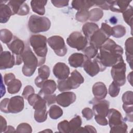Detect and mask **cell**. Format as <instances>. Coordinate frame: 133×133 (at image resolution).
<instances>
[{"label": "cell", "instance_id": "5bb4252c", "mask_svg": "<svg viewBox=\"0 0 133 133\" xmlns=\"http://www.w3.org/2000/svg\"><path fill=\"white\" fill-rule=\"evenodd\" d=\"M109 36L101 29L97 30L90 37L89 42L90 45L99 49V47L109 38Z\"/></svg>", "mask_w": 133, "mask_h": 133}, {"label": "cell", "instance_id": "30bf717a", "mask_svg": "<svg viewBox=\"0 0 133 133\" xmlns=\"http://www.w3.org/2000/svg\"><path fill=\"white\" fill-rule=\"evenodd\" d=\"M47 43L57 56L63 57L66 54L67 48L64 40L61 36H52L47 39Z\"/></svg>", "mask_w": 133, "mask_h": 133}, {"label": "cell", "instance_id": "8d00e7d4", "mask_svg": "<svg viewBox=\"0 0 133 133\" xmlns=\"http://www.w3.org/2000/svg\"><path fill=\"white\" fill-rule=\"evenodd\" d=\"M84 55L88 59H94L98 54V49L94 47V46L90 45L86 47L83 50Z\"/></svg>", "mask_w": 133, "mask_h": 133}, {"label": "cell", "instance_id": "6da1fadb", "mask_svg": "<svg viewBox=\"0 0 133 133\" xmlns=\"http://www.w3.org/2000/svg\"><path fill=\"white\" fill-rule=\"evenodd\" d=\"M100 52L96 57L105 68L112 66L123 61V49L115 42L109 38L99 48Z\"/></svg>", "mask_w": 133, "mask_h": 133}, {"label": "cell", "instance_id": "d590c367", "mask_svg": "<svg viewBox=\"0 0 133 133\" xmlns=\"http://www.w3.org/2000/svg\"><path fill=\"white\" fill-rule=\"evenodd\" d=\"M13 37L14 36L10 31L6 29L1 30L0 39L3 43L8 44L12 41Z\"/></svg>", "mask_w": 133, "mask_h": 133}, {"label": "cell", "instance_id": "f35d334b", "mask_svg": "<svg viewBox=\"0 0 133 133\" xmlns=\"http://www.w3.org/2000/svg\"><path fill=\"white\" fill-rule=\"evenodd\" d=\"M120 91L119 86L114 81L112 82L109 87L108 92L112 97H115L118 96Z\"/></svg>", "mask_w": 133, "mask_h": 133}, {"label": "cell", "instance_id": "7c38bea8", "mask_svg": "<svg viewBox=\"0 0 133 133\" xmlns=\"http://www.w3.org/2000/svg\"><path fill=\"white\" fill-rule=\"evenodd\" d=\"M90 102L92 104V111L94 114L104 117L107 116L110 102L106 100H98L95 98Z\"/></svg>", "mask_w": 133, "mask_h": 133}, {"label": "cell", "instance_id": "11a10c76", "mask_svg": "<svg viewBox=\"0 0 133 133\" xmlns=\"http://www.w3.org/2000/svg\"><path fill=\"white\" fill-rule=\"evenodd\" d=\"M15 75L12 73H9L5 74L4 76V81L6 85H7L9 83H10L11 81L15 79Z\"/></svg>", "mask_w": 133, "mask_h": 133}, {"label": "cell", "instance_id": "7a4b0ae2", "mask_svg": "<svg viewBox=\"0 0 133 133\" xmlns=\"http://www.w3.org/2000/svg\"><path fill=\"white\" fill-rule=\"evenodd\" d=\"M47 42L46 37L42 35H33L30 38L29 43L38 58V66L45 63L47 53Z\"/></svg>", "mask_w": 133, "mask_h": 133}, {"label": "cell", "instance_id": "83f0119b", "mask_svg": "<svg viewBox=\"0 0 133 133\" xmlns=\"http://www.w3.org/2000/svg\"><path fill=\"white\" fill-rule=\"evenodd\" d=\"M99 29L97 24L92 22H87L83 25L82 31L85 36L89 40L91 35Z\"/></svg>", "mask_w": 133, "mask_h": 133}, {"label": "cell", "instance_id": "ba28073f", "mask_svg": "<svg viewBox=\"0 0 133 133\" xmlns=\"http://www.w3.org/2000/svg\"><path fill=\"white\" fill-rule=\"evenodd\" d=\"M126 64L124 61H121L112 66L111 74L113 81L119 86H123L126 83Z\"/></svg>", "mask_w": 133, "mask_h": 133}, {"label": "cell", "instance_id": "d6a6232c", "mask_svg": "<svg viewBox=\"0 0 133 133\" xmlns=\"http://www.w3.org/2000/svg\"><path fill=\"white\" fill-rule=\"evenodd\" d=\"M123 17L125 22L129 25L132 30V17H133V10L131 6L129 5L127 9L123 12Z\"/></svg>", "mask_w": 133, "mask_h": 133}, {"label": "cell", "instance_id": "91938a15", "mask_svg": "<svg viewBox=\"0 0 133 133\" xmlns=\"http://www.w3.org/2000/svg\"><path fill=\"white\" fill-rule=\"evenodd\" d=\"M43 131H51V132H52V131L50 130H49V129H47V130H43Z\"/></svg>", "mask_w": 133, "mask_h": 133}, {"label": "cell", "instance_id": "f546056e", "mask_svg": "<svg viewBox=\"0 0 133 133\" xmlns=\"http://www.w3.org/2000/svg\"><path fill=\"white\" fill-rule=\"evenodd\" d=\"M82 123V119L79 115H76L69 122L70 132H76L81 127Z\"/></svg>", "mask_w": 133, "mask_h": 133}, {"label": "cell", "instance_id": "680465c9", "mask_svg": "<svg viewBox=\"0 0 133 133\" xmlns=\"http://www.w3.org/2000/svg\"><path fill=\"white\" fill-rule=\"evenodd\" d=\"M132 72H131L129 74H128V75L127 76L128 81V82H129V83L131 84V85H132Z\"/></svg>", "mask_w": 133, "mask_h": 133}, {"label": "cell", "instance_id": "bcb514c9", "mask_svg": "<svg viewBox=\"0 0 133 133\" xmlns=\"http://www.w3.org/2000/svg\"><path fill=\"white\" fill-rule=\"evenodd\" d=\"M34 94V89L31 85H27L23 89L22 96L25 99H28V97L32 94Z\"/></svg>", "mask_w": 133, "mask_h": 133}, {"label": "cell", "instance_id": "db71d44e", "mask_svg": "<svg viewBox=\"0 0 133 133\" xmlns=\"http://www.w3.org/2000/svg\"><path fill=\"white\" fill-rule=\"evenodd\" d=\"M101 29H102L108 36H110L112 33V27L106 23H102Z\"/></svg>", "mask_w": 133, "mask_h": 133}, {"label": "cell", "instance_id": "ee69618b", "mask_svg": "<svg viewBox=\"0 0 133 133\" xmlns=\"http://www.w3.org/2000/svg\"><path fill=\"white\" fill-rule=\"evenodd\" d=\"M59 132H63V133H69V122L66 120H64L61 122H60L57 126Z\"/></svg>", "mask_w": 133, "mask_h": 133}, {"label": "cell", "instance_id": "9f6ffc18", "mask_svg": "<svg viewBox=\"0 0 133 133\" xmlns=\"http://www.w3.org/2000/svg\"><path fill=\"white\" fill-rule=\"evenodd\" d=\"M1 132H5L7 129V122L5 118L1 116Z\"/></svg>", "mask_w": 133, "mask_h": 133}, {"label": "cell", "instance_id": "7bdbcfd3", "mask_svg": "<svg viewBox=\"0 0 133 133\" xmlns=\"http://www.w3.org/2000/svg\"><path fill=\"white\" fill-rule=\"evenodd\" d=\"M39 95L43 98L44 99L48 106H50V105L55 103L56 102V94H38Z\"/></svg>", "mask_w": 133, "mask_h": 133}, {"label": "cell", "instance_id": "7dc6e473", "mask_svg": "<svg viewBox=\"0 0 133 133\" xmlns=\"http://www.w3.org/2000/svg\"><path fill=\"white\" fill-rule=\"evenodd\" d=\"M30 12V8L29 6L27 5L26 3H25V2H23L17 14L18 15L20 16H24L28 15Z\"/></svg>", "mask_w": 133, "mask_h": 133}, {"label": "cell", "instance_id": "cb8c5ba5", "mask_svg": "<svg viewBox=\"0 0 133 133\" xmlns=\"http://www.w3.org/2000/svg\"><path fill=\"white\" fill-rule=\"evenodd\" d=\"M38 94H53L57 88L56 82L52 79H46L43 84Z\"/></svg>", "mask_w": 133, "mask_h": 133}, {"label": "cell", "instance_id": "f6af8a7d", "mask_svg": "<svg viewBox=\"0 0 133 133\" xmlns=\"http://www.w3.org/2000/svg\"><path fill=\"white\" fill-rule=\"evenodd\" d=\"M94 2L95 5L104 10H109L111 4V1H96Z\"/></svg>", "mask_w": 133, "mask_h": 133}, {"label": "cell", "instance_id": "e575fe53", "mask_svg": "<svg viewBox=\"0 0 133 133\" xmlns=\"http://www.w3.org/2000/svg\"><path fill=\"white\" fill-rule=\"evenodd\" d=\"M34 117L35 121L38 123H43L45 122L47 118V109L35 110Z\"/></svg>", "mask_w": 133, "mask_h": 133}, {"label": "cell", "instance_id": "5b68a950", "mask_svg": "<svg viewBox=\"0 0 133 133\" xmlns=\"http://www.w3.org/2000/svg\"><path fill=\"white\" fill-rule=\"evenodd\" d=\"M84 82V77L76 70H74L67 78L58 80L57 87L60 91H65L78 88Z\"/></svg>", "mask_w": 133, "mask_h": 133}, {"label": "cell", "instance_id": "f5cc1de1", "mask_svg": "<svg viewBox=\"0 0 133 133\" xmlns=\"http://www.w3.org/2000/svg\"><path fill=\"white\" fill-rule=\"evenodd\" d=\"M9 99L8 98H4L3 99L0 103V110L2 112H4L5 113H8L7 112V107Z\"/></svg>", "mask_w": 133, "mask_h": 133}, {"label": "cell", "instance_id": "f907efd6", "mask_svg": "<svg viewBox=\"0 0 133 133\" xmlns=\"http://www.w3.org/2000/svg\"><path fill=\"white\" fill-rule=\"evenodd\" d=\"M53 5L56 7L61 8L67 6L69 5V1L66 0H60V1H51Z\"/></svg>", "mask_w": 133, "mask_h": 133}, {"label": "cell", "instance_id": "9a60e30c", "mask_svg": "<svg viewBox=\"0 0 133 133\" xmlns=\"http://www.w3.org/2000/svg\"><path fill=\"white\" fill-rule=\"evenodd\" d=\"M16 63L15 56L10 51H1L0 55V69L5 70L14 66Z\"/></svg>", "mask_w": 133, "mask_h": 133}, {"label": "cell", "instance_id": "44dd1931", "mask_svg": "<svg viewBox=\"0 0 133 133\" xmlns=\"http://www.w3.org/2000/svg\"><path fill=\"white\" fill-rule=\"evenodd\" d=\"M87 59V57L81 53H74L69 58V64L73 68L83 67V65Z\"/></svg>", "mask_w": 133, "mask_h": 133}, {"label": "cell", "instance_id": "603a6c76", "mask_svg": "<svg viewBox=\"0 0 133 133\" xmlns=\"http://www.w3.org/2000/svg\"><path fill=\"white\" fill-rule=\"evenodd\" d=\"M72 7L78 10H88V9L92 7L95 4L92 1L87 0H74L71 3Z\"/></svg>", "mask_w": 133, "mask_h": 133}, {"label": "cell", "instance_id": "ac0fdd59", "mask_svg": "<svg viewBox=\"0 0 133 133\" xmlns=\"http://www.w3.org/2000/svg\"><path fill=\"white\" fill-rule=\"evenodd\" d=\"M27 100L29 104L32 106L35 110L46 109V101L38 94H32Z\"/></svg>", "mask_w": 133, "mask_h": 133}, {"label": "cell", "instance_id": "74e56055", "mask_svg": "<svg viewBox=\"0 0 133 133\" xmlns=\"http://www.w3.org/2000/svg\"><path fill=\"white\" fill-rule=\"evenodd\" d=\"M89 18V12L88 10L78 11L75 15V19L79 22H84Z\"/></svg>", "mask_w": 133, "mask_h": 133}, {"label": "cell", "instance_id": "1f68e13d", "mask_svg": "<svg viewBox=\"0 0 133 133\" xmlns=\"http://www.w3.org/2000/svg\"><path fill=\"white\" fill-rule=\"evenodd\" d=\"M48 113L50 117L54 119L60 118L63 114L62 109L57 105H52L49 108Z\"/></svg>", "mask_w": 133, "mask_h": 133}, {"label": "cell", "instance_id": "816d5d0a", "mask_svg": "<svg viewBox=\"0 0 133 133\" xmlns=\"http://www.w3.org/2000/svg\"><path fill=\"white\" fill-rule=\"evenodd\" d=\"M95 119L96 122L101 126H106L108 124V122L105 117L100 116V115H95Z\"/></svg>", "mask_w": 133, "mask_h": 133}, {"label": "cell", "instance_id": "3957f363", "mask_svg": "<svg viewBox=\"0 0 133 133\" xmlns=\"http://www.w3.org/2000/svg\"><path fill=\"white\" fill-rule=\"evenodd\" d=\"M22 61L24 64L22 67V73L26 76H31L38 66V60L33 53L28 44L25 45L24 50L22 55Z\"/></svg>", "mask_w": 133, "mask_h": 133}, {"label": "cell", "instance_id": "836d02e7", "mask_svg": "<svg viewBox=\"0 0 133 133\" xmlns=\"http://www.w3.org/2000/svg\"><path fill=\"white\" fill-rule=\"evenodd\" d=\"M126 34V28L125 26L118 24L112 28L111 35L116 38H121Z\"/></svg>", "mask_w": 133, "mask_h": 133}, {"label": "cell", "instance_id": "8fae6325", "mask_svg": "<svg viewBox=\"0 0 133 133\" xmlns=\"http://www.w3.org/2000/svg\"><path fill=\"white\" fill-rule=\"evenodd\" d=\"M83 68L85 71L91 77L96 75L99 72L104 71L106 69L96 58L92 59H87L83 65Z\"/></svg>", "mask_w": 133, "mask_h": 133}, {"label": "cell", "instance_id": "f1b7e54d", "mask_svg": "<svg viewBox=\"0 0 133 133\" xmlns=\"http://www.w3.org/2000/svg\"><path fill=\"white\" fill-rule=\"evenodd\" d=\"M7 90L10 94H15L18 92L22 86V83L18 79H14L8 84Z\"/></svg>", "mask_w": 133, "mask_h": 133}, {"label": "cell", "instance_id": "d6986e66", "mask_svg": "<svg viewBox=\"0 0 133 133\" xmlns=\"http://www.w3.org/2000/svg\"><path fill=\"white\" fill-rule=\"evenodd\" d=\"M38 75L35 79V84L39 88H41L43 83L48 79L50 75L49 68L46 65L41 66L38 69Z\"/></svg>", "mask_w": 133, "mask_h": 133}, {"label": "cell", "instance_id": "9c48e42d", "mask_svg": "<svg viewBox=\"0 0 133 133\" xmlns=\"http://www.w3.org/2000/svg\"><path fill=\"white\" fill-rule=\"evenodd\" d=\"M68 45L77 50H83L88 44L87 38L78 31H75L71 33L66 39Z\"/></svg>", "mask_w": 133, "mask_h": 133}, {"label": "cell", "instance_id": "4dcf8cb0", "mask_svg": "<svg viewBox=\"0 0 133 133\" xmlns=\"http://www.w3.org/2000/svg\"><path fill=\"white\" fill-rule=\"evenodd\" d=\"M89 19L91 21L97 22L101 19L103 16V12L99 8H95L90 10L89 11Z\"/></svg>", "mask_w": 133, "mask_h": 133}, {"label": "cell", "instance_id": "277c9868", "mask_svg": "<svg viewBox=\"0 0 133 133\" xmlns=\"http://www.w3.org/2000/svg\"><path fill=\"white\" fill-rule=\"evenodd\" d=\"M107 117L108 124L111 128L110 133H126L127 125L124 121L121 113L114 109H109Z\"/></svg>", "mask_w": 133, "mask_h": 133}, {"label": "cell", "instance_id": "7402d4cb", "mask_svg": "<svg viewBox=\"0 0 133 133\" xmlns=\"http://www.w3.org/2000/svg\"><path fill=\"white\" fill-rule=\"evenodd\" d=\"M130 2L131 1H111L109 9L113 12L123 13L127 9L128 6H129V4Z\"/></svg>", "mask_w": 133, "mask_h": 133}, {"label": "cell", "instance_id": "d4e9b609", "mask_svg": "<svg viewBox=\"0 0 133 133\" xmlns=\"http://www.w3.org/2000/svg\"><path fill=\"white\" fill-rule=\"evenodd\" d=\"M133 46V39L132 37H130L127 38L125 43V54L126 56V60L130 68L132 69V58H133V52L132 48Z\"/></svg>", "mask_w": 133, "mask_h": 133}, {"label": "cell", "instance_id": "8992f818", "mask_svg": "<svg viewBox=\"0 0 133 133\" xmlns=\"http://www.w3.org/2000/svg\"><path fill=\"white\" fill-rule=\"evenodd\" d=\"M51 22L46 17H40L32 15L28 21V28L33 33L47 31L50 28Z\"/></svg>", "mask_w": 133, "mask_h": 133}, {"label": "cell", "instance_id": "b9f144b4", "mask_svg": "<svg viewBox=\"0 0 133 133\" xmlns=\"http://www.w3.org/2000/svg\"><path fill=\"white\" fill-rule=\"evenodd\" d=\"M16 132L31 133L32 132V129L31 126L29 124L26 123H22L17 126Z\"/></svg>", "mask_w": 133, "mask_h": 133}, {"label": "cell", "instance_id": "4316f807", "mask_svg": "<svg viewBox=\"0 0 133 133\" xmlns=\"http://www.w3.org/2000/svg\"><path fill=\"white\" fill-rule=\"evenodd\" d=\"M13 15L12 11L7 4H0V22L1 23H6L11 16Z\"/></svg>", "mask_w": 133, "mask_h": 133}, {"label": "cell", "instance_id": "6f0895ef", "mask_svg": "<svg viewBox=\"0 0 133 133\" xmlns=\"http://www.w3.org/2000/svg\"><path fill=\"white\" fill-rule=\"evenodd\" d=\"M16 132V130H15L14 127L11 126H7V129L5 132Z\"/></svg>", "mask_w": 133, "mask_h": 133}, {"label": "cell", "instance_id": "c3c4849f", "mask_svg": "<svg viewBox=\"0 0 133 133\" xmlns=\"http://www.w3.org/2000/svg\"><path fill=\"white\" fill-rule=\"evenodd\" d=\"M82 113L84 117L87 121L91 119L94 116V112L92 110L89 108H85L82 111Z\"/></svg>", "mask_w": 133, "mask_h": 133}, {"label": "cell", "instance_id": "2e32d148", "mask_svg": "<svg viewBox=\"0 0 133 133\" xmlns=\"http://www.w3.org/2000/svg\"><path fill=\"white\" fill-rule=\"evenodd\" d=\"M76 95L73 92H62L56 97L57 103L61 107H67L76 100Z\"/></svg>", "mask_w": 133, "mask_h": 133}, {"label": "cell", "instance_id": "484cf974", "mask_svg": "<svg viewBox=\"0 0 133 133\" xmlns=\"http://www.w3.org/2000/svg\"><path fill=\"white\" fill-rule=\"evenodd\" d=\"M47 1L44 0H33L31 2V6L32 10L39 15H44L45 12V6L46 5Z\"/></svg>", "mask_w": 133, "mask_h": 133}, {"label": "cell", "instance_id": "4fadbf2b", "mask_svg": "<svg viewBox=\"0 0 133 133\" xmlns=\"http://www.w3.org/2000/svg\"><path fill=\"white\" fill-rule=\"evenodd\" d=\"M24 108V100L22 97L16 96L9 99L8 103V113H18Z\"/></svg>", "mask_w": 133, "mask_h": 133}, {"label": "cell", "instance_id": "ab89813d", "mask_svg": "<svg viewBox=\"0 0 133 133\" xmlns=\"http://www.w3.org/2000/svg\"><path fill=\"white\" fill-rule=\"evenodd\" d=\"M24 1H21V2H19V1H9L7 5L9 6V7L10 8L12 12V15H14L15 14H17L19 9L22 5V4L23 3Z\"/></svg>", "mask_w": 133, "mask_h": 133}, {"label": "cell", "instance_id": "e0dca14e", "mask_svg": "<svg viewBox=\"0 0 133 133\" xmlns=\"http://www.w3.org/2000/svg\"><path fill=\"white\" fill-rule=\"evenodd\" d=\"M53 73L59 79H64L67 78L70 74V68L63 62L57 63L53 68Z\"/></svg>", "mask_w": 133, "mask_h": 133}, {"label": "cell", "instance_id": "ffe728a7", "mask_svg": "<svg viewBox=\"0 0 133 133\" xmlns=\"http://www.w3.org/2000/svg\"><path fill=\"white\" fill-rule=\"evenodd\" d=\"M92 93L95 98L98 100L104 99L108 93V90L105 85L101 82L94 84L92 88Z\"/></svg>", "mask_w": 133, "mask_h": 133}, {"label": "cell", "instance_id": "681fc988", "mask_svg": "<svg viewBox=\"0 0 133 133\" xmlns=\"http://www.w3.org/2000/svg\"><path fill=\"white\" fill-rule=\"evenodd\" d=\"M76 132H97V130L92 126L86 125L84 127H81Z\"/></svg>", "mask_w": 133, "mask_h": 133}, {"label": "cell", "instance_id": "52a82bcc", "mask_svg": "<svg viewBox=\"0 0 133 133\" xmlns=\"http://www.w3.org/2000/svg\"><path fill=\"white\" fill-rule=\"evenodd\" d=\"M7 47L10 50L16 58L15 65H20L22 63V55L24 50L25 45L23 41L16 36H14L12 41L7 44Z\"/></svg>", "mask_w": 133, "mask_h": 133}, {"label": "cell", "instance_id": "60d3db41", "mask_svg": "<svg viewBox=\"0 0 133 133\" xmlns=\"http://www.w3.org/2000/svg\"><path fill=\"white\" fill-rule=\"evenodd\" d=\"M123 104L133 105V94L132 91H127L123 94L122 98Z\"/></svg>", "mask_w": 133, "mask_h": 133}]
</instances>
